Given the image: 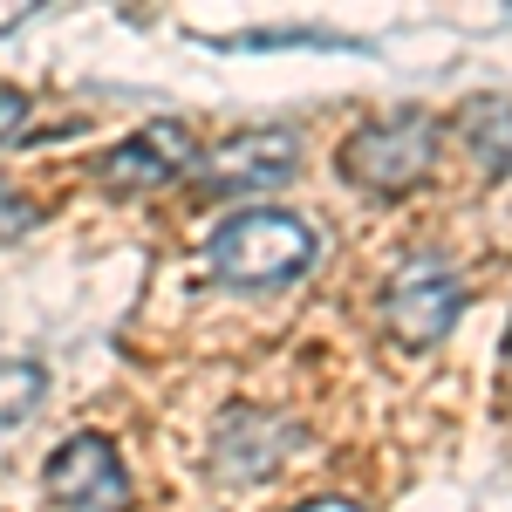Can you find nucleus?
<instances>
[{
  "mask_svg": "<svg viewBox=\"0 0 512 512\" xmlns=\"http://www.w3.org/2000/svg\"><path fill=\"white\" fill-rule=\"evenodd\" d=\"M48 499L69 512H123L130 506V472H123L117 444L96 431H76L69 444H55V458H48Z\"/></svg>",
  "mask_w": 512,
  "mask_h": 512,
  "instance_id": "20e7f679",
  "label": "nucleus"
},
{
  "mask_svg": "<svg viewBox=\"0 0 512 512\" xmlns=\"http://www.w3.org/2000/svg\"><path fill=\"white\" fill-rule=\"evenodd\" d=\"M465 315V280L444 253H410L383 280V321L403 349H437Z\"/></svg>",
  "mask_w": 512,
  "mask_h": 512,
  "instance_id": "7ed1b4c3",
  "label": "nucleus"
},
{
  "mask_svg": "<svg viewBox=\"0 0 512 512\" xmlns=\"http://www.w3.org/2000/svg\"><path fill=\"white\" fill-rule=\"evenodd\" d=\"M506 369H512V335H506Z\"/></svg>",
  "mask_w": 512,
  "mask_h": 512,
  "instance_id": "4468645a",
  "label": "nucleus"
},
{
  "mask_svg": "<svg viewBox=\"0 0 512 512\" xmlns=\"http://www.w3.org/2000/svg\"><path fill=\"white\" fill-rule=\"evenodd\" d=\"M294 512H362V506L342 499V492H328V499H308V506H294Z\"/></svg>",
  "mask_w": 512,
  "mask_h": 512,
  "instance_id": "f8f14e48",
  "label": "nucleus"
},
{
  "mask_svg": "<svg viewBox=\"0 0 512 512\" xmlns=\"http://www.w3.org/2000/svg\"><path fill=\"white\" fill-rule=\"evenodd\" d=\"M28 226H35V205H28V198H14L7 185H0V246H7V239H21Z\"/></svg>",
  "mask_w": 512,
  "mask_h": 512,
  "instance_id": "9b49d317",
  "label": "nucleus"
},
{
  "mask_svg": "<svg viewBox=\"0 0 512 512\" xmlns=\"http://www.w3.org/2000/svg\"><path fill=\"white\" fill-rule=\"evenodd\" d=\"M267 437H287V424L253 417V410H233L219 424V437H212V465L226 478H267L280 465V451H287V444H267Z\"/></svg>",
  "mask_w": 512,
  "mask_h": 512,
  "instance_id": "0eeeda50",
  "label": "nucleus"
},
{
  "mask_svg": "<svg viewBox=\"0 0 512 512\" xmlns=\"http://www.w3.org/2000/svg\"><path fill=\"white\" fill-rule=\"evenodd\" d=\"M21 21H28V7H0V35H14Z\"/></svg>",
  "mask_w": 512,
  "mask_h": 512,
  "instance_id": "ddd939ff",
  "label": "nucleus"
},
{
  "mask_svg": "<svg viewBox=\"0 0 512 512\" xmlns=\"http://www.w3.org/2000/svg\"><path fill=\"white\" fill-rule=\"evenodd\" d=\"M294 171H301V130L260 123V130L226 137V144L205 158V185H212V192H274Z\"/></svg>",
  "mask_w": 512,
  "mask_h": 512,
  "instance_id": "39448f33",
  "label": "nucleus"
},
{
  "mask_svg": "<svg viewBox=\"0 0 512 512\" xmlns=\"http://www.w3.org/2000/svg\"><path fill=\"white\" fill-rule=\"evenodd\" d=\"M437 144H444V123L431 110H396V117H376L342 137V178L362 185V192H410L424 185L437 164Z\"/></svg>",
  "mask_w": 512,
  "mask_h": 512,
  "instance_id": "f03ea898",
  "label": "nucleus"
},
{
  "mask_svg": "<svg viewBox=\"0 0 512 512\" xmlns=\"http://www.w3.org/2000/svg\"><path fill=\"white\" fill-rule=\"evenodd\" d=\"M205 260L226 287H280V280L308 274L321 260V233L301 212H274V205H246L219 233L205 239Z\"/></svg>",
  "mask_w": 512,
  "mask_h": 512,
  "instance_id": "f257e3e1",
  "label": "nucleus"
},
{
  "mask_svg": "<svg viewBox=\"0 0 512 512\" xmlns=\"http://www.w3.org/2000/svg\"><path fill=\"white\" fill-rule=\"evenodd\" d=\"M41 396H48V369H41V362H28V355H7V362H0V424L35 417Z\"/></svg>",
  "mask_w": 512,
  "mask_h": 512,
  "instance_id": "6e6552de",
  "label": "nucleus"
},
{
  "mask_svg": "<svg viewBox=\"0 0 512 512\" xmlns=\"http://www.w3.org/2000/svg\"><path fill=\"white\" fill-rule=\"evenodd\" d=\"M192 158H198L192 123L151 117L144 130H130L117 151L103 158V185H110V192H158V185L178 178V171H192Z\"/></svg>",
  "mask_w": 512,
  "mask_h": 512,
  "instance_id": "423d86ee",
  "label": "nucleus"
},
{
  "mask_svg": "<svg viewBox=\"0 0 512 512\" xmlns=\"http://www.w3.org/2000/svg\"><path fill=\"white\" fill-rule=\"evenodd\" d=\"M465 137L478 144V158L492 164V171H512V110L506 103H478L472 117H465Z\"/></svg>",
  "mask_w": 512,
  "mask_h": 512,
  "instance_id": "1a4fd4ad",
  "label": "nucleus"
},
{
  "mask_svg": "<svg viewBox=\"0 0 512 512\" xmlns=\"http://www.w3.org/2000/svg\"><path fill=\"white\" fill-rule=\"evenodd\" d=\"M28 89H14V82H0V144H14L21 130H28Z\"/></svg>",
  "mask_w": 512,
  "mask_h": 512,
  "instance_id": "9d476101",
  "label": "nucleus"
}]
</instances>
